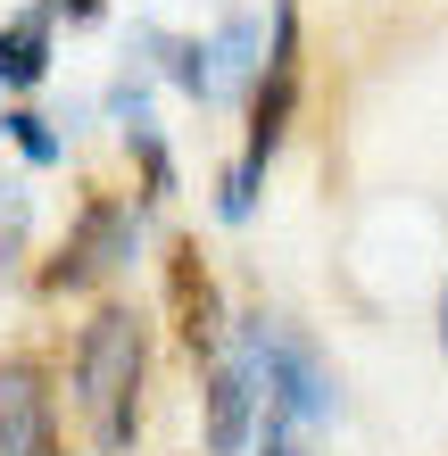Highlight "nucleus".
Listing matches in <instances>:
<instances>
[{"label": "nucleus", "instance_id": "1", "mask_svg": "<svg viewBox=\"0 0 448 456\" xmlns=\"http://www.w3.org/2000/svg\"><path fill=\"white\" fill-rule=\"evenodd\" d=\"M134 390H142V315L100 307L75 340V407L100 448H134Z\"/></svg>", "mask_w": 448, "mask_h": 456}, {"label": "nucleus", "instance_id": "2", "mask_svg": "<svg viewBox=\"0 0 448 456\" xmlns=\"http://www.w3.org/2000/svg\"><path fill=\"white\" fill-rule=\"evenodd\" d=\"M241 357H249L257 382H266V415L274 423H324V415H340L332 365L315 357L282 315H249V324H241Z\"/></svg>", "mask_w": 448, "mask_h": 456}, {"label": "nucleus", "instance_id": "3", "mask_svg": "<svg viewBox=\"0 0 448 456\" xmlns=\"http://www.w3.org/2000/svg\"><path fill=\"white\" fill-rule=\"evenodd\" d=\"M134 249H142V216H134L125 200H92L84 216H75V232H67V257L50 265V282H59V290L109 282V274L134 265Z\"/></svg>", "mask_w": 448, "mask_h": 456}, {"label": "nucleus", "instance_id": "4", "mask_svg": "<svg viewBox=\"0 0 448 456\" xmlns=\"http://www.w3.org/2000/svg\"><path fill=\"white\" fill-rule=\"evenodd\" d=\"M291 92H299V17H291V0H274V59H266V92H257V109H249V150H241L249 175H266V158L282 150Z\"/></svg>", "mask_w": 448, "mask_h": 456}, {"label": "nucleus", "instance_id": "5", "mask_svg": "<svg viewBox=\"0 0 448 456\" xmlns=\"http://www.w3.org/2000/svg\"><path fill=\"white\" fill-rule=\"evenodd\" d=\"M257 373L249 357H216L208 365V456H241L249 432H257Z\"/></svg>", "mask_w": 448, "mask_h": 456}, {"label": "nucleus", "instance_id": "6", "mask_svg": "<svg viewBox=\"0 0 448 456\" xmlns=\"http://www.w3.org/2000/svg\"><path fill=\"white\" fill-rule=\"evenodd\" d=\"M0 456H50V390L34 365H0Z\"/></svg>", "mask_w": 448, "mask_h": 456}, {"label": "nucleus", "instance_id": "7", "mask_svg": "<svg viewBox=\"0 0 448 456\" xmlns=\"http://www.w3.org/2000/svg\"><path fill=\"white\" fill-rule=\"evenodd\" d=\"M42 75H50V17L25 9V17L0 25V84L25 92V84H42Z\"/></svg>", "mask_w": 448, "mask_h": 456}, {"label": "nucleus", "instance_id": "8", "mask_svg": "<svg viewBox=\"0 0 448 456\" xmlns=\"http://www.w3.org/2000/svg\"><path fill=\"white\" fill-rule=\"evenodd\" d=\"M142 50L158 59V75H167L175 92H191V100H208V92H216V59H208V42H183V34H142Z\"/></svg>", "mask_w": 448, "mask_h": 456}, {"label": "nucleus", "instance_id": "9", "mask_svg": "<svg viewBox=\"0 0 448 456\" xmlns=\"http://www.w3.org/2000/svg\"><path fill=\"white\" fill-rule=\"evenodd\" d=\"M208 59H216V92H241L249 84V67H257V25L249 17H232L216 42H208Z\"/></svg>", "mask_w": 448, "mask_h": 456}, {"label": "nucleus", "instance_id": "10", "mask_svg": "<svg viewBox=\"0 0 448 456\" xmlns=\"http://www.w3.org/2000/svg\"><path fill=\"white\" fill-rule=\"evenodd\" d=\"M0 125H9V142L34 158V167H59V158H67V142H59V133H50V117H34V109H9Z\"/></svg>", "mask_w": 448, "mask_h": 456}, {"label": "nucleus", "instance_id": "11", "mask_svg": "<svg viewBox=\"0 0 448 456\" xmlns=\"http://www.w3.org/2000/svg\"><path fill=\"white\" fill-rule=\"evenodd\" d=\"M17 232H25V191H17V183H0V257L17 249Z\"/></svg>", "mask_w": 448, "mask_h": 456}, {"label": "nucleus", "instance_id": "12", "mask_svg": "<svg viewBox=\"0 0 448 456\" xmlns=\"http://www.w3.org/2000/svg\"><path fill=\"white\" fill-rule=\"evenodd\" d=\"M42 17H75V25H92V17H100V0H42Z\"/></svg>", "mask_w": 448, "mask_h": 456}, {"label": "nucleus", "instance_id": "13", "mask_svg": "<svg viewBox=\"0 0 448 456\" xmlns=\"http://www.w3.org/2000/svg\"><path fill=\"white\" fill-rule=\"evenodd\" d=\"M257 456H299L291 440H282V423H274V415H266V448H257Z\"/></svg>", "mask_w": 448, "mask_h": 456}, {"label": "nucleus", "instance_id": "14", "mask_svg": "<svg viewBox=\"0 0 448 456\" xmlns=\"http://www.w3.org/2000/svg\"><path fill=\"white\" fill-rule=\"evenodd\" d=\"M440 348H448V282H440Z\"/></svg>", "mask_w": 448, "mask_h": 456}]
</instances>
